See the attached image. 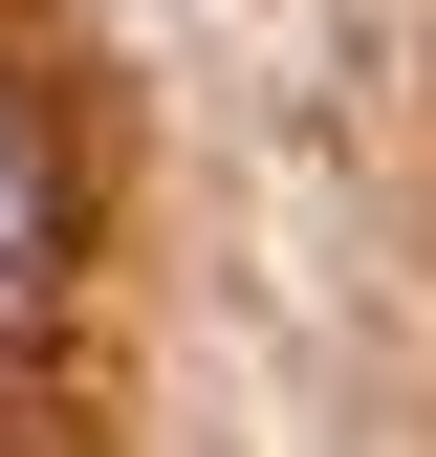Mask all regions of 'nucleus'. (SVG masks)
<instances>
[{"mask_svg":"<svg viewBox=\"0 0 436 457\" xmlns=\"http://www.w3.org/2000/svg\"><path fill=\"white\" fill-rule=\"evenodd\" d=\"M66 283V131H44V87L0 66V327Z\"/></svg>","mask_w":436,"mask_h":457,"instance_id":"1","label":"nucleus"}]
</instances>
